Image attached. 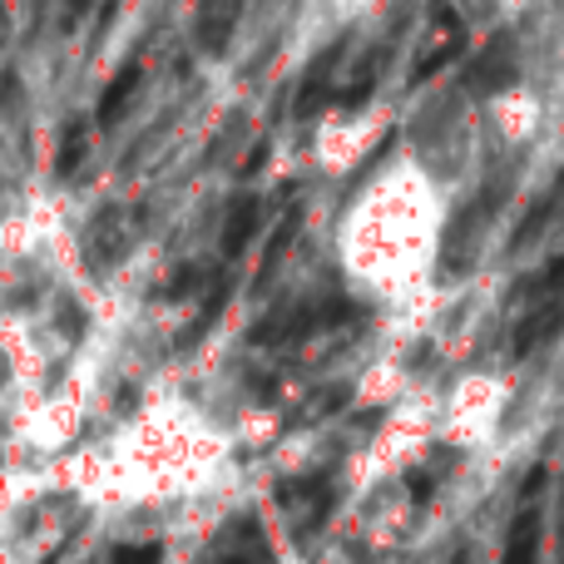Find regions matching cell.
<instances>
[{"label": "cell", "mask_w": 564, "mask_h": 564, "mask_svg": "<svg viewBox=\"0 0 564 564\" xmlns=\"http://www.w3.org/2000/svg\"><path fill=\"white\" fill-rule=\"evenodd\" d=\"M397 115L387 105H341L312 129V164L332 178H357L397 139Z\"/></svg>", "instance_id": "cell-2"}, {"label": "cell", "mask_w": 564, "mask_h": 564, "mask_svg": "<svg viewBox=\"0 0 564 564\" xmlns=\"http://www.w3.org/2000/svg\"><path fill=\"white\" fill-rule=\"evenodd\" d=\"M466 198L411 144L391 139L332 214V273L381 332H416L451 292V238Z\"/></svg>", "instance_id": "cell-1"}, {"label": "cell", "mask_w": 564, "mask_h": 564, "mask_svg": "<svg viewBox=\"0 0 564 564\" xmlns=\"http://www.w3.org/2000/svg\"><path fill=\"white\" fill-rule=\"evenodd\" d=\"M115 564H154V550H119Z\"/></svg>", "instance_id": "cell-3"}]
</instances>
